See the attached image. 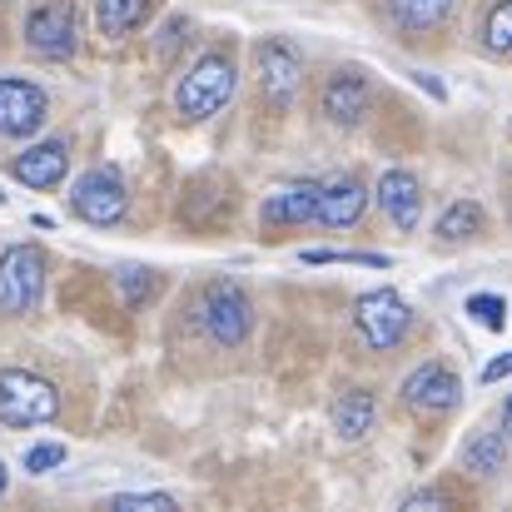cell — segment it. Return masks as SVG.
I'll use <instances>...</instances> for the list:
<instances>
[{
  "label": "cell",
  "instance_id": "6da1fadb",
  "mask_svg": "<svg viewBox=\"0 0 512 512\" xmlns=\"http://www.w3.org/2000/svg\"><path fill=\"white\" fill-rule=\"evenodd\" d=\"M229 100H234V60H229L224 50L199 55V60L184 70L179 90H174V110H179L184 120H209V115H219Z\"/></svg>",
  "mask_w": 512,
  "mask_h": 512
},
{
  "label": "cell",
  "instance_id": "7a4b0ae2",
  "mask_svg": "<svg viewBox=\"0 0 512 512\" xmlns=\"http://www.w3.org/2000/svg\"><path fill=\"white\" fill-rule=\"evenodd\" d=\"M60 413L55 383L25 373V368H0V423L5 428H35Z\"/></svg>",
  "mask_w": 512,
  "mask_h": 512
},
{
  "label": "cell",
  "instance_id": "3957f363",
  "mask_svg": "<svg viewBox=\"0 0 512 512\" xmlns=\"http://www.w3.org/2000/svg\"><path fill=\"white\" fill-rule=\"evenodd\" d=\"M199 324H204V334L219 343V348H239V343L249 339L254 304H249V294H244L239 284H229V279H214V284L204 289Z\"/></svg>",
  "mask_w": 512,
  "mask_h": 512
},
{
  "label": "cell",
  "instance_id": "277c9868",
  "mask_svg": "<svg viewBox=\"0 0 512 512\" xmlns=\"http://www.w3.org/2000/svg\"><path fill=\"white\" fill-rule=\"evenodd\" d=\"M40 289H45V259H40V249H30V244L5 249V259H0V314L5 319L30 314L40 304Z\"/></svg>",
  "mask_w": 512,
  "mask_h": 512
},
{
  "label": "cell",
  "instance_id": "5b68a950",
  "mask_svg": "<svg viewBox=\"0 0 512 512\" xmlns=\"http://www.w3.org/2000/svg\"><path fill=\"white\" fill-rule=\"evenodd\" d=\"M353 324H358V334H363V343H368L373 353H388V348L403 343L413 314H408V304H403L393 289H373V294H363V299L353 304Z\"/></svg>",
  "mask_w": 512,
  "mask_h": 512
},
{
  "label": "cell",
  "instance_id": "8992f818",
  "mask_svg": "<svg viewBox=\"0 0 512 512\" xmlns=\"http://www.w3.org/2000/svg\"><path fill=\"white\" fill-rule=\"evenodd\" d=\"M70 209L85 224H120L125 219V179L115 170H85L70 189Z\"/></svg>",
  "mask_w": 512,
  "mask_h": 512
},
{
  "label": "cell",
  "instance_id": "52a82bcc",
  "mask_svg": "<svg viewBox=\"0 0 512 512\" xmlns=\"http://www.w3.org/2000/svg\"><path fill=\"white\" fill-rule=\"evenodd\" d=\"M25 45H30L35 55H45V60L75 55V45H80V15H75L70 5H60V0L40 5V10L25 20Z\"/></svg>",
  "mask_w": 512,
  "mask_h": 512
},
{
  "label": "cell",
  "instance_id": "ba28073f",
  "mask_svg": "<svg viewBox=\"0 0 512 512\" xmlns=\"http://www.w3.org/2000/svg\"><path fill=\"white\" fill-rule=\"evenodd\" d=\"M40 125H45V90L20 75H0V135L20 140L35 135Z\"/></svg>",
  "mask_w": 512,
  "mask_h": 512
},
{
  "label": "cell",
  "instance_id": "9c48e42d",
  "mask_svg": "<svg viewBox=\"0 0 512 512\" xmlns=\"http://www.w3.org/2000/svg\"><path fill=\"white\" fill-rule=\"evenodd\" d=\"M458 398H463V383L448 363H423L403 378V403L418 413H448L458 408Z\"/></svg>",
  "mask_w": 512,
  "mask_h": 512
},
{
  "label": "cell",
  "instance_id": "30bf717a",
  "mask_svg": "<svg viewBox=\"0 0 512 512\" xmlns=\"http://www.w3.org/2000/svg\"><path fill=\"white\" fill-rule=\"evenodd\" d=\"M254 65H259L264 95L279 100V105H284V100L299 90V80H304V60H299V50H294L289 40H259V45H254Z\"/></svg>",
  "mask_w": 512,
  "mask_h": 512
},
{
  "label": "cell",
  "instance_id": "8fae6325",
  "mask_svg": "<svg viewBox=\"0 0 512 512\" xmlns=\"http://www.w3.org/2000/svg\"><path fill=\"white\" fill-rule=\"evenodd\" d=\"M363 209H368V189H363L353 174H339V179H324V184H319V209H314L319 224L348 229V224L363 219Z\"/></svg>",
  "mask_w": 512,
  "mask_h": 512
},
{
  "label": "cell",
  "instance_id": "7c38bea8",
  "mask_svg": "<svg viewBox=\"0 0 512 512\" xmlns=\"http://www.w3.org/2000/svg\"><path fill=\"white\" fill-rule=\"evenodd\" d=\"M10 170H15V179L25 189H55L65 179V170H70V150H65V140H40V145L20 150Z\"/></svg>",
  "mask_w": 512,
  "mask_h": 512
},
{
  "label": "cell",
  "instance_id": "4fadbf2b",
  "mask_svg": "<svg viewBox=\"0 0 512 512\" xmlns=\"http://www.w3.org/2000/svg\"><path fill=\"white\" fill-rule=\"evenodd\" d=\"M378 204H383V214H388L403 234H413V229H418V214H423V184H418V174L388 170L378 179Z\"/></svg>",
  "mask_w": 512,
  "mask_h": 512
},
{
  "label": "cell",
  "instance_id": "5bb4252c",
  "mask_svg": "<svg viewBox=\"0 0 512 512\" xmlns=\"http://www.w3.org/2000/svg\"><path fill=\"white\" fill-rule=\"evenodd\" d=\"M363 110H368V75L363 70H339L324 85V115L334 125H358Z\"/></svg>",
  "mask_w": 512,
  "mask_h": 512
},
{
  "label": "cell",
  "instance_id": "9a60e30c",
  "mask_svg": "<svg viewBox=\"0 0 512 512\" xmlns=\"http://www.w3.org/2000/svg\"><path fill=\"white\" fill-rule=\"evenodd\" d=\"M314 209H319V184H289L259 204V219L264 224H309Z\"/></svg>",
  "mask_w": 512,
  "mask_h": 512
},
{
  "label": "cell",
  "instance_id": "2e32d148",
  "mask_svg": "<svg viewBox=\"0 0 512 512\" xmlns=\"http://www.w3.org/2000/svg\"><path fill=\"white\" fill-rule=\"evenodd\" d=\"M334 433L339 438H363L368 428H373V418H378V408H373V393H363V388H348L339 393V403H334Z\"/></svg>",
  "mask_w": 512,
  "mask_h": 512
},
{
  "label": "cell",
  "instance_id": "e0dca14e",
  "mask_svg": "<svg viewBox=\"0 0 512 512\" xmlns=\"http://www.w3.org/2000/svg\"><path fill=\"white\" fill-rule=\"evenodd\" d=\"M448 10H453V0H388L393 25H398V30H408V35L438 30V25L448 20Z\"/></svg>",
  "mask_w": 512,
  "mask_h": 512
},
{
  "label": "cell",
  "instance_id": "ac0fdd59",
  "mask_svg": "<svg viewBox=\"0 0 512 512\" xmlns=\"http://www.w3.org/2000/svg\"><path fill=\"white\" fill-rule=\"evenodd\" d=\"M503 458H508V433H473L463 443V468L473 478H493L503 473Z\"/></svg>",
  "mask_w": 512,
  "mask_h": 512
},
{
  "label": "cell",
  "instance_id": "d6986e66",
  "mask_svg": "<svg viewBox=\"0 0 512 512\" xmlns=\"http://www.w3.org/2000/svg\"><path fill=\"white\" fill-rule=\"evenodd\" d=\"M145 15H150V0H95V20H100V30L110 40L115 35H130Z\"/></svg>",
  "mask_w": 512,
  "mask_h": 512
},
{
  "label": "cell",
  "instance_id": "ffe728a7",
  "mask_svg": "<svg viewBox=\"0 0 512 512\" xmlns=\"http://www.w3.org/2000/svg\"><path fill=\"white\" fill-rule=\"evenodd\" d=\"M478 234H483V209H478L473 199H458V204L443 209V219H438V239H443V244L478 239Z\"/></svg>",
  "mask_w": 512,
  "mask_h": 512
},
{
  "label": "cell",
  "instance_id": "44dd1931",
  "mask_svg": "<svg viewBox=\"0 0 512 512\" xmlns=\"http://www.w3.org/2000/svg\"><path fill=\"white\" fill-rule=\"evenodd\" d=\"M483 45L493 55H512V0H498L483 20Z\"/></svg>",
  "mask_w": 512,
  "mask_h": 512
},
{
  "label": "cell",
  "instance_id": "7402d4cb",
  "mask_svg": "<svg viewBox=\"0 0 512 512\" xmlns=\"http://www.w3.org/2000/svg\"><path fill=\"white\" fill-rule=\"evenodd\" d=\"M115 279H120V294H125V304H130V309H140V304L155 294V274H150V269H140V264H125Z\"/></svg>",
  "mask_w": 512,
  "mask_h": 512
},
{
  "label": "cell",
  "instance_id": "603a6c76",
  "mask_svg": "<svg viewBox=\"0 0 512 512\" xmlns=\"http://www.w3.org/2000/svg\"><path fill=\"white\" fill-rule=\"evenodd\" d=\"M468 314H473L483 329H503V324H508V304H503L498 294H473V299H468Z\"/></svg>",
  "mask_w": 512,
  "mask_h": 512
},
{
  "label": "cell",
  "instance_id": "cb8c5ba5",
  "mask_svg": "<svg viewBox=\"0 0 512 512\" xmlns=\"http://www.w3.org/2000/svg\"><path fill=\"white\" fill-rule=\"evenodd\" d=\"M60 463H65V448H60V443H40V448L25 453V468H30V473H50V468H60Z\"/></svg>",
  "mask_w": 512,
  "mask_h": 512
},
{
  "label": "cell",
  "instance_id": "d4e9b609",
  "mask_svg": "<svg viewBox=\"0 0 512 512\" xmlns=\"http://www.w3.org/2000/svg\"><path fill=\"white\" fill-rule=\"evenodd\" d=\"M110 508H174L170 493H120V498H110Z\"/></svg>",
  "mask_w": 512,
  "mask_h": 512
},
{
  "label": "cell",
  "instance_id": "484cf974",
  "mask_svg": "<svg viewBox=\"0 0 512 512\" xmlns=\"http://www.w3.org/2000/svg\"><path fill=\"white\" fill-rule=\"evenodd\" d=\"M184 30H189V20H184V15L165 20V30H160V60H170L174 50L184 45Z\"/></svg>",
  "mask_w": 512,
  "mask_h": 512
},
{
  "label": "cell",
  "instance_id": "4316f807",
  "mask_svg": "<svg viewBox=\"0 0 512 512\" xmlns=\"http://www.w3.org/2000/svg\"><path fill=\"white\" fill-rule=\"evenodd\" d=\"M403 508L413 512V508H448V493H413Z\"/></svg>",
  "mask_w": 512,
  "mask_h": 512
},
{
  "label": "cell",
  "instance_id": "83f0119b",
  "mask_svg": "<svg viewBox=\"0 0 512 512\" xmlns=\"http://www.w3.org/2000/svg\"><path fill=\"white\" fill-rule=\"evenodd\" d=\"M512 373V353H503V358H493L488 368H483V383H498V378H508Z\"/></svg>",
  "mask_w": 512,
  "mask_h": 512
},
{
  "label": "cell",
  "instance_id": "f1b7e54d",
  "mask_svg": "<svg viewBox=\"0 0 512 512\" xmlns=\"http://www.w3.org/2000/svg\"><path fill=\"white\" fill-rule=\"evenodd\" d=\"M503 433H508V438H512V398H508V403H503Z\"/></svg>",
  "mask_w": 512,
  "mask_h": 512
},
{
  "label": "cell",
  "instance_id": "f546056e",
  "mask_svg": "<svg viewBox=\"0 0 512 512\" xmlns=\"http://www.w3.org/2000/svg\"><path fill=\"white\" fill-rule=\"evenodd\" d=\"M5 483H10V478H5V463H0V498H5Z\"/></svg>",
  "mask_w": 512,
  "mask_h": 512
},
{
  "label": "cell",
  "instance_id": "4dcf8cb0",
  "mask_svg": "<svg viewBox=\"0 0 512 512\" xmlns=\"http://www.w3.org/2000/svg\"><path fill=\"white\" fill-rule=\"evenodd\" d=\"M0 199H5V194H0Z\"/></svg>",
  "mask_w": 512,
  "mask_h": 512
}]
</instances>
